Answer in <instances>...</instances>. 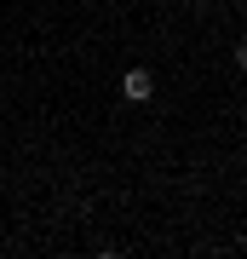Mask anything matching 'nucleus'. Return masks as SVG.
Listing matches in <instances>:
<instances>
[{
  "label": "nucleus",
  "instance_id": "f257e3e1",
  "mask_svg": "<svg viewBox=\"0 0 247 259\" xmlns=\"http://www.w3.org/2000/svg\"><path fill=\"white\" fill-rule=\"evenodd\" d=\"M121 93H127L132 104H150V98H156V75H150L144 64H138V69H127V75H121Z\"/></svg>",
  "mask_w": 247,
  "mask_h": 259
},
{
  "label": "nucleus",
  "instance_id": "f03ea898",
  "mask_svg": "<svg viewBox=\"0 0 247 259\" xmlns=\"http://www.w3.org/2000/svg\"><path fill=\"white\" fill-rule=\"evenodd\" d=\"M236 69L247 75V40H236Z\"/></svg>",
  "mask_w": 247,
  "mask_h": 259
}]
</instances>
